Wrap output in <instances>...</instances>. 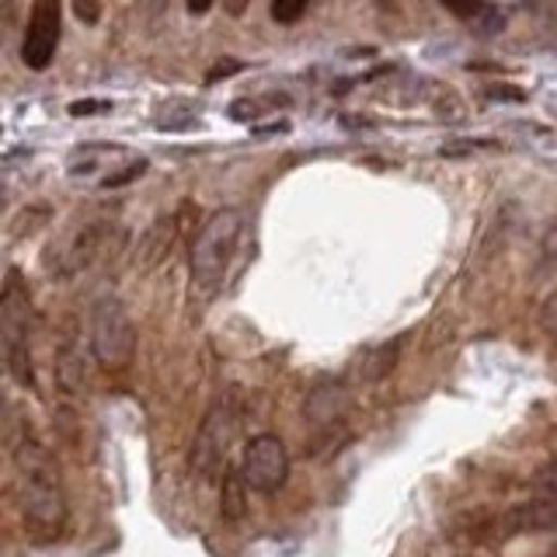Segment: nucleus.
<instances>
[{
    "mask_svg": "<svg viewBox=\"0 0 557 557\" xmlns=\"http://www.w3.org/2000/svg\"><path fill=\"white\" fill-rule=\"evenodd\" d=\"M8 443L17 467V498H22L25 533L35 544H52L66 530V498L49 449L35 435L32 422L17 418L14 411L8 422Z\"/></svg>",
    "mask_w": 557,
    "mask_h": 557,
    "instance_id": "nucleus-1",
    "label": "nucleus"
},
{
    "mask_svg": "<svg viewBox=\"0 0 557 557\" xmlns=\"http://www.w3.org/2000/svg\"><path fill=\"white\" fill-rule=\"evenodd\" d=\"M240 231H244V216L237 209H216V213L202 223V231L191 240V255H188L191 283H196L199 293L213 296L223 286L226 272L234 265Z\"/></svg>",
    "mask_w": 557,
    "mask_h": 557,
    "instance_id": "nucleus-2",
    "label": "nucleus"
},
{
    "mask_svg": "<svg viewBox=\"0 0 557 557\" xmlns=\"http://www.w3.org/2000/svg\"><path fill=\"white\" fill-rule=\"evenodd\" d=\"M87 338L101 370L122 373L136 359V324L119 296H98L87 313Z\"/></svg>",
    "mask_w": 557,
    "mask_h": 557,
    "instance_id": "nucleus-3",
    "label": "nucleus"
},
{
    "mask_svg": "<svg viewBox=\"0 0 557 557\" xmlns=\"http://www.w3.org/2000/svg\"><path fill=\"white\" fill-rule=\"evenodd\" d=\"M0 335H4V362L17 387L35 391V366H32V300L22 289L17 272L8 275L4 296H0Z\"/></svg>",
    "mask_w": 557,
    "mask_h": 557,
    "instance_id": "nucleus-4",
    "label": "nucleus"
},
{
    "mask_svg": "<svg viewBox=\"0 0 557 557\" xmlns=\"http://www.w3.org/2000/svg\"><path fill=\"white\" fill-rule=\"evenodd\" d=\"M234 432H237V408L231 397H220L206 411L196 432V443H191L188 467L199 481H216L220 474H226V453H231Z\"/></svg>",
    "mask_w": 557,
    "mask_h": 557,
    "instance_id": "nucleus-5",
    "label": "nucleus"
},
{
    "mask_svg": "<svg viewBox=\"0 0 557 557\" xmlns=\"http://www.w3.org/2000/svg\"><path fill=\"white\" fill-rule=\"evenodd\" d=\"M240 474L251 492L275 495L289 481V449L275 432H258L240 453Z\"/></svg>",
    "mask_w": 557,
    "mask_h": 557,
    "instance_id": "nucleus-6",
    "label": "nucleus"
},
{
    "mask_svg": "<svg viewBox=\"0 0 557 557\" xmlns=\"http://www.w3.org/2000/svg\"><path fill=\"white\" fill-rule=\"evenodd\" d=\"M60 35H63V0H32L25 39H22L25 66L46 70L60 49Z\"/></svg>",
    "mask_w": 557,
    "mask_h": 557,
    "instance_id": "nucleus-7",
    "label": "nucleus"
},
{
    "mask_svg": "<svg viewBox=\"0 0 557 557\" xmlns=\"http://www.w3.org/2000/svg\"><path fill=\"white\" fill-rule=\"evenodd\" d=\"M348 411H352V391L338 380L318 383V387H313L304 400V422H310L313 429L342 425L348 418Z\"/></svg>",
    "mask_w": 557,
    "mask_h": 557,
    "instance_id": "nucleus-8",
    "label": "nucleus"
},
{
    "mask_svg": "<svg viewBox=\"0 0 557 557\" xmlns=\"http://www.w3.org/2000/svg\"><path fill=\"white\" fill-rule=\"evenodd\" d=\"M495 530H498L502 540L519 536V533H550V530H557V498L540 495L533 502L516 505V509H509L495 522Z\"/></svg>",
    "mask_w": 557,
    "mask_h": 557,
    "instance_id": "nucleus-9",
    "label": "nucleus"
},
{
    "mask_svg": "<svg viewBox=\"0 0 557 557\" xmlns=\"http://www.w3.org/2000/svg\"><path fill=\"white\" fill-rule=\"evenodd\" d=\"M104 237H109V226H104V223H87V226H81V231L70 237L66 248L60 251V269L52 272V275H63L66 278V275L84 272L95 261V255L101 251Z\"/></svg>",
    "mask_w": 557,
    "mask_h": 557,
    "instance_id": "nucleus-10",
    "label": "nucleus"
},
{
    "mask_svg": "<svg viewBox=\"0 0 557 557\" xmlns=\"http://www.w3.org/2000/svg\"><path fill=\"white\" fill-rule=\"evenodd\" d=\"M248 481H244L240 467L237 470H226L223 474V484H220V516L226 522H240L248 516Z\"/></svg>",
    "mask_w": 557,
    "mask_h": 557,
    "instance_id": "nucleus-11",
    "label": "nucleus"
},
{
    "mask_svg": "<svg viewBox=\"0 0 557 557\" xmlns=\"http://www.w3.org/2000/svg\"><path fill=\"white\" fill-rule=\"evenodd\" d=\"M400 345H405V338H397V342H391V345H380V348H373V352L366 356V362H362V380L376 383V380L387 376V373L394 370V366H397Z\"/></svg>",
    "mask_w": 557,
    "mask_h": 557,
    "instance_id": "nucleus-12",
    "label": "nucleus"
},
{
    "mask_svg": "<svg viewBox=\"0 0 557 557\" xmlns=\"http://www.w3.org/2000/svg\"><path fill=\"white\" fill-rule=\"evenodd\" d=\"M536 265L544 272H554L557 269V216L544 223V231H540V240H536Z\"/></svg>",
    "mask_w": 557,
    "mask_h": 557,
    "instance_id": "nucleus-13",
    "label": "nucleus"
},
{
    "mask_svg": "<svg viewBox=\"0 0 557 557\" xmlns=\"http://www.w3.org/2000/svg\"><path fill=\"white\" fill-rule=\"evenodd\" d=\"M57 373H60V383H63L66 391H74V394L84 391V366H81L74 348H63V352H60Z\"/></svg>",
    "mask_w": 557,
    "mask_h": 557,
    "instance_id": "nucleus-14",
    "label": "nucleus"
},
{
    "mask_svg": "<svg viewBox=\"0 0 557 557\" xmlns=\"http://www.w3.org/2000/svg\"><path fill=\"white\" fill-rule=\"evenodd\" d=\"M307 4H310V0H272V4H269L272 22L275 25H296L307 14Z\"/></svg>",
    "mask_w": 557,
    "mask_h": 557,
    "instance_id": "nucleus-15",
    "label": "nucleus"
},
{
    "mask_svg": "<svg viewBox=\"0 0 557 557\" xmlns=\"http://www.w3.org/2000/svg\"><path fill=\"white\" fill-rule=\"evenodd\" d=\"M533 492H536V495H547V498H557V457L547 460L544 467H536V474H533Z\"/></svg>",
    "mask_w": 557,
    "mask_h": 557,
    "instance_id": "nucleus-16",
    "label": "nucleus"
},
{
    "mask_svg": "<svg viewBox=\"0 0 557 557\" xmlns=\"http://www.w3.org/2000/svg\"><path fill=\"white\" fill-rule=\"evenodd\" d=\"M540 331L550 338V345H557V289L540 304Z\"/></svg>",
    "mask_w": 557,
    "mask_h": 557,
    "instance_id": "nucleus-17",
    "label": "nucleus"
},
{
    "mask_svg": "<svg viewBox=\"0 0 557 557\" xmlns=\"http://www.w3.org/2000/svg\"><path fill=\"white\" fill-rule=\"evenodd\" d=\"M440 4H443L449 14L463 17V22H474V17L487 8V0H440Z\"/></svg>",
    "mask_w": 557,
    "mask_h": 557,
    "instance_id": "nucleus-18",
    "label": "nucleus"
},
{
    "mask_svg": "<svg viewBox=\"0 0 557 557\" xmlns=\"http://www.w3.org/2000/svg\"><path fill=\"white\" fill-rule=\"evenodd\" d=\"M74 14H77L81 25L95 28L101 22V14H104V0H74Z\"/></svg>",
    "mask_w": 557,
    "mask_h": 557,
    "instance_id": "nucleus-19",
    "label": "nucleus"
},
{
    "mask_svg": "<svg viewBox=\"0 0 557 557\" xmlns=\"http://www.w3.org/2000/svg\"><path fill=\"white\" fill-rule=\"evenodd\" d=\"M147 171V161H133L129 168H122V171H115V174H109L101 185L104 188H119V185H126V182H133V178H139V174Z\"/></svg>",
    "mask_w": 557,
    "mask_h": 557,
    "instance_id": "nucleus-20",
    "label": "nucleus"
},
{
    "mask_svg": "<svg viewBox=\"0 0 557 557\" xmlns=\"http://www.w3.org/2000/svg\"><path fill=\"white\" fill-rule=\"evenodd\" d=\"M216 0H185V8H188V14H196V17H202V14H209V8H213Z\"/></svg>",
    "mask_w": 557,
    "mask_h": 557,
    "instance_id": "nucleus-21",
    "label": "nucleus"
},
{
    "mask_svg": "<svg viewBox=\"0 0 557 557\" xmlns=\"http://www.w3.org/2000/svg\"><path fill=\"white\" fill-rule=\"evenodd\" d=\"M251 0H223V11L231 14V17H240L244 11H248Z\"/></svg>",
    "mask_w": 557,
    "mask_h": 557,
    "instance_id": "nucleus-22",
    "label": "nucleus"
},
{
    "mask_svg": "<svg viewBox=\"0 0 557 557\" xmlns=\"http://www.w3.org/2000/svg\"><path fill=\"white\" fill-rule=\"evenodd\" d=\"M376 8H380V11H391V8H394V0H376Z\"/></svg>",
    "mask_w": 557,
    "mask_h": 557,
    "instance_id": "nucleus-23",
    "label": "nucleus"
}]
</instances>
